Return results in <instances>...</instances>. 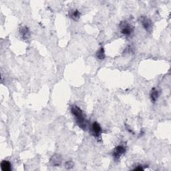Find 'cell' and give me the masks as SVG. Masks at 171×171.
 <instances>
[{
	"label": "cell",
	"instance_id": "6da1fadb",
	"mask_svg": "<svg viewBox=\"0 0 171 171\" xmlns=\"http://www.w3.org/2000/svg\"><path fill=\"white\" fill-rule=\"evenodd\" d=\"M71 112L76 118V122L79 127L83 130L86 129L87 128V122L84 118L82 110L78 106L72 105L71 106Z\"/></svg>",
	"mask_w": 171,
	"mask_h": 171
},
{
	"label": "cell",
	"instance_id": "7a4b0ae2",
	"mask_svg": "<svg viewBox=\"0 0 171 171\" xmlns=\"http://www.w3.org/2000/svg\"><path fill=\"white\" fill-rule=\"evenodd\" d=\"M120 27L121 29V33L126 36H130L133 32V27L126 21H122L120 23Z\"/></svg>",
	"mask_w": 171,
	"mask_h": 171
},
{
	"label": "cell",
	"instance_id": "3957f363",
	"mask_svg": "<svg viewBox=\"0 0 171 171\" xmlns=\"http://www.w3.org/2000/svg\"><path fill=\"white\" fill-rule=\"evenodd\" d=\"M139 20L140 21V22H141L143 27L146 30V31L148 32H151L152 28V23L151 20L148 19V17H145V16H141V17H140Z\"/></svg>",
	"mask_w": 171,
	"mask_h": 171
},
{
	"label": "cell",
	"instance_id": "277c9868",
	"mask_svg": "<svg viewBox=\"0 0 171 171\" xmlns=\"http://www.w3.org/2000/svg\"><path fill=\"white\" fill-rule=\"evenodd\" d=\"M126 152V148L122 145H119L114 149L112 156H114V159L118 160L122 155L125 153Z\"/></svg>",
	"mask_w": 171,
	"mask_h": 171
},
{
	"label": "cell",
	"instance_id": "5b68a950",
	"mask_svg": "<svg viewBox=\"0 0 171 171\" xmlns=\"http://www.w3.org/2000/svg\"><path fill=\"white\" fill-rule=\"evenodd\" d=\"M92 134L95 137H98L102 132V128L99 124L97 122H94L92 125Z\"/></svg>",
	"mask_w": 171,
	"mask_h": 171
},
{
	"label": "cell",
	"instance_id": "8992f818",
	"mask_svg": "<svg viewBox=\"0 0 171 171\" xmlns=\"http://www.w3.org/2000/svg\"><path fill=\"white\" fill-rule=\"evenodd\" d=\"M62 156L60 154H54L50 158V163L54 166H59L62 163Z\"/></svg>",
	"mask_w": 171,
	"mask_h": 171
},
{
	"label": "cell",
	"instance_id": "52a82bcc",
	"mask_svg": "<svg viewBox=\"0 0 171 171\" xmlns=\"http://www.w3.org/2000/svg\"><path fill=\"white\" fill-rule=\"evenodd\" d=\"M20 35H21V38L23 40L28 39L30 36V31L29 28L25 27V26L21 27V29H20Z\"/></svg>",
	"mask_w": 171,
	"mask_h": 171
},
{
	"label": "cell",
	"instance_id": "ba28073f",
	"mask_svg": "<svg viewBox=\"0 0 171 171\" xmlns=\"http://www.w3.org/2000/svg\"><path fill=\"white\" fill-rule=\"evenodd\" d=\"M69 17L73 20H78L80 17V12L78 9L70 10L69 11Z\"/></svg>",
	"mask_w": 171,
	"mask_h": 171
},
{
	"label": "cell",
	"instance_id": "9c48e42d",
	"mask_svg": "<svg viewBox=\"0 0 171 171\" xmlns=\"http://www.w3.org/2000/svg\"><path fill=\"white\" fill-rule=\"evenodd\" d=\"M150 99H151L152 102H155L159 96V92L156 90V88H152L151 92H150Z\"/></svg>",
	"mask_w": 171,
	"mask_h": 171
},
{
	"label": "cell",
	"instance_id": "30bf717a",
	"mask_svg": "<svg viewBox=\"0 0 171 171\" xmlns=\"http://www.w3.org/2000/svg\"><path fill=\"white\" fill-rule=\"evenodd\" d=\"M1 169L3 171H10L11 170V164L7 160H3L1 162Z\"/></svg>",
	"mask_w": 171,
	"mask_h": 171
},
{
	"label": "cell",
	"instance_id": "8fae6325",
	"mask_svg": "<svg viewBox=\"0 0 171 171\" xmlns=\"http://www.w3.org/2000/svg\"><path fill=\"white\" fill-rule=\"evenodd\" d=\"M96 58L100 60H102L105 58L106 57L105 52H104V49L103 47H101L99 50H98L97 52H96Z\"/></svg>",
	"mask_w": 171,
	"mask_h": 171
},
{
	"label": "cell",
	"instance_id": "7c38bea8",
	"mask_svg": "<svg viewBox=\"0 0 171 171\" xmlns=\"http://www.w3.org/2000/svg\"><path fill=\"white\" fill-rule=\"evenodd\" d=\"M74 166V163L72 161H68L65 163V167L67 168V169H71V168H73Z\"/></svg>",
	"mask_w": 171,
	"mask_h": 171
},
{
	"label": "cell",
	"instance_id": "4fadbf2b",
	"mask_svg": "<svg viewBox=\"0 0 171 171\" xmlns=\"http://www.w3.org/2000/svg\"><path fill=\"white\" fill-rule=\"evenodd\" d=\"M134 170H143V168L142 167V166H138L137 167L134 168Z\"/></svg>",
	"mask_w": 171,
	"mask_h": 171
},
{
	"label": "cell",
	"instance_id": "5bb4252c",
	"mask_svg": "<svg viewBox=\"0 0 171 171\" xmlns=\"http://www.w3.org/2000/svg\"><path fill=\"white\" fill-rule=\"evenodd\" d=\"M126 129H127V130H128V132H130V133L133 134V131H132V130L129 127V126H128L127 125H126Z\"/></svg>",
	"mask_w": 171,
	"mask_h": 171
}]
</instances>
